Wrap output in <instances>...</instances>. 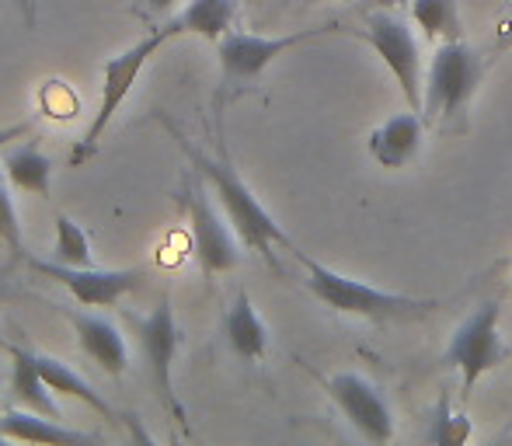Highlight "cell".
I'll use <instances>...</instances> for the list:
<instances>
[{"mask_svg": "<svg viewBox=\"0 0 512 446\" xmlns=\"http://www.w3.org/2000/svg\"><path fill=\"white\" fill-rule=\"evenodd\" d=\"M175 133V129H171ZM178 147H182V154L189 157L192 171H199V175L206 178L209 192L216 196V203L223 206V213H227L230 227L237 230V237H241L244 244H248L251 251H258V255L265 258V262L272 265V269H279L276 262V251L272 248H290L297 251V244L290 241V234H286L283 227H279L276 220H272V213L265 210L262 203H258L255 192L244 185V178L234 171V164L227 161V157H209L203 154L199 147H192L189 140H185L182 133H175Z\"/></svg>", "mask_w": 512, "mask_h": 446, "instance_id": "1", "label": "cell"}, {"mask_svg": "<svg viewBox=\"0 0 512 446\" xmlns=\"http://www.w3.org/2000/svg\"><path fill=\"white\" fill-rule=\"evenodd\" d=\"M297 258L307 272V279H304L307 290L335 314H352V318H366V321H415L439 307V300L408 297V293H387V290H380V286L342 276V272L328 269V265L310 258L307 251H300V248H297Z\"/></svg>", "mask_w": 512, "mask_h": 446, "instance_id": "2", "label": "cell"}, {"mask_svg": "<svg viewBox=\"0 0 512 446\" xmlns=\"http://www.w3.org/2000/svg\"><path fill=\"white\" fill-rule=\"evenodd\" d=\"M175 39L171 35V28H157V32L143 35L140 42H133L129 49H122L119 56H112V60H105L102 67V102H98V112L95 119H91V126L84 129V140L74 147V157L70 161L74 164H84L91 154L98 150V143H102L108 122L115 119V112L122 109V102L129 98V91H133V84L140 81L143 67L150 63V56L161 53V46H168V42Z\"/></svg>", "mask_w": 512, "mask_h": 446, "instance_id": "3", "label": "cell"}, {"mask_svg": "<svg viewBox=\"0 0 512 446\" xmlns=\"http://www.w3.org/2000/svg\"><path fill=\"white\" fill-rule=\"evenodd\" d=\"M481 77H485V67H481L478 53L464 39L439 42L436 56L429 63V74H425V102H422L425 126L450 122L474 98Z\"/></svg>", "mask_w": 512, "mask_h": 446, "instance_id": "4", "label": "cell"}, {"mask_svg": "<svg viewBox=\"0 0 512 446\" xmlns=\"http://www.w3.org/2000/svg\"><path fill=\"white\" fill-rule=\"evenodd\" d=\"M499 300H485L478 304L460 328L453 332L450 345H446V363L460 373V387L464 398H471V391L478 387L481 377H488L492 370H499L509 359V345L499 335Z\"/></svg>", "mask_w": 512, "mask_h": 446, "instance_id": "5", "label": "cell"}, {"mask_svg": "<svg viewBox=\"0 0 512 446\" xmlns=\"http://www.w3.org/2000/svg\"><path fill=\"white\" fill-rule=\"evenodd\" d=\"M366 46L380 56L391 77L398 81L401 95H405L408 109L422 112V102H425V70H422V49H418V39L411 32V25L401 18L398 11H377L366 18L363 32Z\"/></svg>", "mask_w": 512, "mask_h": 446, "instance_id": "6", "label": "cell"}, {"mask_svg": "<svg viewBox=\"0 0 512 446\" xmlns=\"http://www.w3.org/2000/svg\"><path fill=\"white\" fill-rule=\"evenodd\" d=\"M331 32H338V25L307 28V32H293V35H244V32L223 35V39L216 42L223 91L251 88L283 53H290V49L321 39V35H331Z\"/></svg>", "mask_w": 512, "mask_h": 446, "instance_id": "7", "label": "cell"}, {"mask_svg": "<svg viewBox=\"0 0 512 446\" xmlns=\"http://www.w3.org/2000/svg\"><path fill=\"white\" fill-rule=\"evenodd\" d=\"M182 206L192 227V248H196V258L206 276H220V272L237 269V262H241L237 230L230 227V220H223L220 213H216L213 203H209V185L199 171L185 182Z\"/></svg>", "mask_w": 512, "mask_h": 446, "instance_id": "8", "label": "cell"}, {"mask_svg": "<svg viewBox=\"0 0 512 446\" xmlns=\"http://www.w3.org/2000/svg\"><path fill=\"white\" fill-rule=\"evenodd\" d=\"M136 335H140V349L143 359H147L150 380H154V391L161 398V405L171 412V419L182 429H189V419H185V408L175 394V356H178V342H182V332H178L175 311H171V297H161L154 307H150L143 318H136Z\"/></svg>", "mask_w": 512, "mask_h": 446, "instance_id": "9", "label": "cell"}, {"mask_svg": "<svg viewBox=\"0 0 512 446\" xmlns=\"http://www.w3.org/2000/svg\"><path fill=\"white\" fill-rule=\"evenodd\" d=\"M324 391L335 401V408L345 415L352 429L370 443H391L394 440V415L387 398L373 380L359 373H335L324 380Z\"/></svg>", "mask_w": 512, "mask_h": 446, "instance_id": "10", "label": "cell"}, {"mask_svg": "<svg viewBox=\"0 0 512 446\" xmlns=\"http://www.w3.org/2000/svg\"><path fill=\"white\" fill-rule=\"evenodd\" d=\"M39 276L60 283L81 307H112L140 283V269H95V265H63L46 262V258H28Z\"/></svg>", "mask_w": 512, "mask_h": 446, "instance_id": "11", "label": "cell"}, {"mask_svg": "<svg viewBox=\"0 0 512 446\" xmlns=\"http://www.w3.org/2000/svg\"><path fill=\"white\" fill-rule=\"evenodd\" d=\"M70 325L77 332V342H81L84 356L91 359L95 366H102L108 377H122L129 366V345L122 338L119 328L112 325L108 318H98V314H77L67 311Z\"/></svg>", "mask_w": 512, "mask_h": 446, "instance_id": "12", "label": "cell"}, {"mask_svg": "<svg viewBox=\"0 0 512 446\" xmlns=\"http://www.w3.org/2000/svg\"><path fill=\"white\" fill-rule=\"evenodd\" d=\"M422 136H425L422 112L415 109L398 112L370 133V157L380 168H405L411 157L418 154V147H422Z\"/></svg>", "mask_w": 512, "mask_h": 446, "instance_id": "13", "label": "cell"}, {"mask_svg": "<svg viewBox=\"0 0 512 446\" xmlns=\"http://www.w3.org/2000/svg\"><path fill=\"white\" fill-rule=\"evenodd\" d=\"M0 345H4L7 356H11V394H14V401H18L21 408H32V412L63 422V412H60V405H56V391L46 384V377L39 373V366L32 363V349H21V345L4 342V338H0Z\"/></svg>", "mask_w": 512, "mask_h": 446, "instance_id": "14", "label": "cell"}, {"mask_svg": "<svg viewBox=\"0 0 512 446\" xmlns=\"http://www.w3.org/2000/svg\"><path fill=\"white\" fill-rule=\"evenodd\" d=\"M223 335H227L230 349L241 359H248V363H258L269 352V328L258 318L255 304H251V297L244 290L237 293L234 304L223 314Z\"/></svg>", "mask_w": 512, "mask_h": 446, "instance_id": "15", "label": "cell"}, {"mask_svg": "<svg viewBox=\"0 0 512 446\" xmlns=\"http://www.w3.org/2000/svg\"><path fill=\"white\" fill-rule=\"evenodd\" d=\"M0 440L67 446V443H88L91 436L77 433V429H67L63 422L32 412V408H11V412L0 415Z\"/></svg>", "mask_w": 512, "mask_h": 446, "instance_id": "16", "label": "cell"}, {"mask_svg": "<svg viewBox=\"0 0 512 446\" xmlns=\"http://www.w3.org/2000/svg\"><path fill=\"white\" fill-rule=\"evenodd\" d=\"M234 0H189L175 18L168 21L171 35H199L206 42H220L234 32Z\"/></svg>", "mask_w": 512, "mask_h": 446, "instance_id": "17", "label": "cell"}, {"mask_svg": "<svg viewBox=\"0 0 512 446\" xmlns=\"http://www.w3.org/2000/svg\"><path fill=\"white\" fill-rule=\"evenodd\" d=\"M0 168H4L11 189L32 192V196H49V182H53V161L42 154L35 143L25 147H14L0 157Z\"/></svg>", "mask_w": 512, "mask_h": 446, "instance_id": "18", "label": "cell"}, {"mask_svg": "<svg viewBox=\"0 0 512 446\" xmlns=\"http://www.w3.org/2000/svg\"><path fill=\"white\" fill-rule=\"evenodd\" d=\"M32 363L39 366V373L46 377V384L53 387L56 394H63V398H77L88 408H95L98 415H105V419H115V408L108 405L102 394H98L95 387H91L88 380L74 370V366H67L56 356H46V352H32Z\"/></svg>", "mask_w": 512, "mask_h": 446, "instance_id": "19", "label": "cell"}, {"mask_svg": "<svg viewBox=\"0 0 512 446\" xmlns=\"http://www.w3.org/2000/svg\"><path fill=\"white\" fill-rule=\"evenodd\" d=\"M411 21L429 42L460 39V0H411Z\"/></svg>", "mask_w": 512, "mask_h": 446, "instance_id": "20", "label": "cell"}, {"mask_svg": "<svg viewBox=\"0 0 512 446\" xmlns=\"http://www.w3.org/2000/svg\"><path fill=\"white\" fill-rule=\"evenodd\" d=\"M474 426L464 412H457L450 401V394H439V401L432 405L429 412V426H425L422 440L432 446H464L471 440Z\"/></svg>", "mask_w": 512, "mask_h": 446, "instance_id": "21", "label": "cell"}, {"mask_svg": "<svg viewBox=\"0 0 512 446\" xmlns=\"http://www.w3.org/2000/svg\"><path fill=\"white\" fill-rule=\"evenodd\" d=\"M53 258L63 265H95V251L91 241L84 234V227H77L70 217H56V244H53Z\"/></svg>", "mask_w": 512, "mask_h": 446, "instance_id": "22", "label": "cell"}, {"mask_svg": "<svg viewBox=\"0 0 512 446\" xmlns=\"http://www.w3.org/2000/svg\"><path fill=\"white\" fill-rule=\"evenodd\" d=\"M0 244H4L14 258H28L25 237H21L18 210H14V199H11V192H7L4 182H0Z\"/></svg>", "mask_w": 512, "mask_h": 446, "instance_id": "23", "label": "cell"}, {"mask_svg": "<svg viewBox=\"0 0 512 446\" xmlns=\"http://www.w3.org/2000/svg\"><path fill=\"white\" fill-rule=\"evenodd\" d=\"M512 46V11L499 21V32H495V49H509Z\"/></svg>", "mask_w": 512, "mask_h": 446, "instance_id": "24", "label": "cell"}, {"mask_svg": "<svg viewBox=\"0 0 512 446\" xmlns=\"http://www.w3.org/2000/svg\"><path fill=\"white\" fill-rule=\"evenodd\" d=\"M28 129H32V122H14V126H4L0 129V150H4L11 140H18V136H25Z\"/></svg>", "mask_w": 512, "mask_h": 446, "instance_id": "25", "label": "cell"}, {"mask_svg": "<svg viewBox=\"0 0 512 446\" xmlns=\"http://www.w3.org/2000/svg\"><path fill=\"white\" fill-rule=\"evenodd\" d=\"M21 7V18H25L28 28H35V0H18Z\"/></svg>", "mask_w": 512, "mask_h": 446, "instance_id": "26", "label": "cell"}, {"mask_svg": "<svg viewBox=\"0 0 512 446\" xmlns=\"http://www.w3.org/2000/svg\"><path fill=\"white\" fill-rule=\"evenodd\" d=\"M373 7H384V11H394V7H401V4H411V0H370Z\"/></svg>", "mask_w": 512, "mask_h": 446, "instance_id": "27", "label": "cell"}, {"mask_svg": "<svg viewBox=\"0 0 512 446\" xmlns=\"http://www.w3.org/2000/svg\"><path fill=\"white\" fill-rule=\"evenodd\" d=\"M175 4H178V0H150V7H154L157 14H161V11H171Z\"/></svg>", "mask_w": 512, "mask_h": 446, "instance_id": "28", "label": "cell"}, {"mask_svg": "<svg viewBox=\"0 0 512 446\" xmlns=\"http://www.w3.org/2000/svg\"><path fill=\"white\" fill-rule=\"evenodd\" d=\"M7 293H11V286H7V279H4V276H0V300H4V297H7Z\"/></svg>", "mask_w": 512, "mask_h": 446, "instance_id": "29", "label": "cell"}]
</instances>
